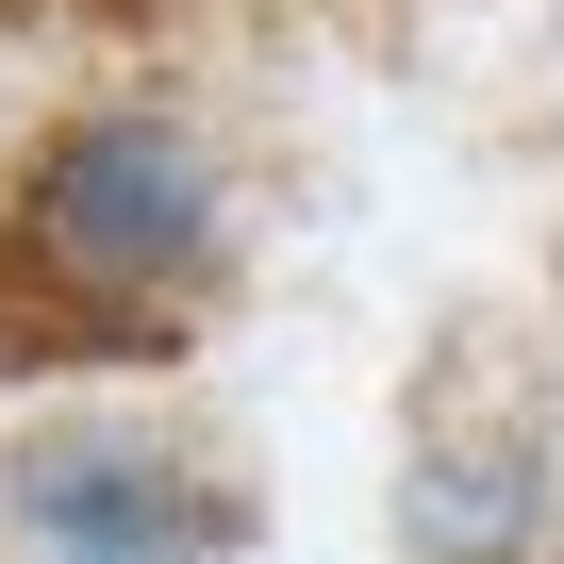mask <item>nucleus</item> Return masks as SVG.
I'll return each mask as SVG.
<instances>
[{"label": "nucleus", "mask_w": 564, "mask_h": 564, "mask_svg": "<svg viewBox=\"0 0 564 564\" xmlns=\"http://www.w3.org/2000/svg\"><path fill=\"white\" fill-rule=\"evenodd\" d=\"M531 448L514 432H415V481H399V531H415V564H514L531 547Z\"/></svg>", "instance_id": "obj_3"}, {"label": "nucleus", "mask_w": 564, "mask_h": 564, "mask_svg": "<svg viewBox=\"0 0 564 564\" xmlns=\"http://www.w3.org/2000/svg\"><path fill=\"white\" fill-rule=\"evenodd\" d=\"M232 249V166L183 100H84L0 183V366H150Z\"/></svg>", "instance_id": "obj_1"}, {"label": "nucleus", "mask_w": 564, "mask_h": 564, "mask_svg": "<svg viewBox=\"0 0 564 564\" xmlns=\"http://www.w3.org/2000/svg\"><path fill=\"white\" fill-rule=\"evenodd\" d=\"M0 531H18V564H232L249 547V514L150 432H34L0 465Z\"/></svg>", "instance_id": "obj_2"}]
</instances>
